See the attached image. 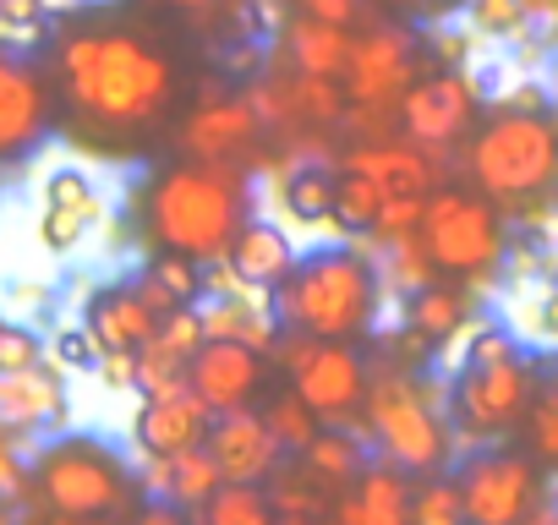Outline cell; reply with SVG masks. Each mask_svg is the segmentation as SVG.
Instances as JSON below:
<instances>
[{"mask_svg":"<svg viewBox=\"0 0 558 525\" xmlns=\"http://www.w3.org/2000/svg\"><path fill=\"white\" fill-rule=\"evenodd\" d=\"M416 77H422V34L405 23H378L351 45V66L340 88L362 110H395Z\"/></svg>","mask_w":558,"mask_h":525,"instance_id":"8fae6325","label":"cell"},{"mask_svg":"<svg viewBox=\"0 0 558 525\" xmlns=\"http://www.w3.org/2000/svg\"><path fill=\"white\" fill-rule=\"evenodd\" d=\"M384 274L362 246H313L296 257L291 280L274 291L279 334L307 340H362L378 323Z\"/></svg>","mask_w":558,"mask_h":525,"instance_id":"3957f363","label":"cell"},{"mask_svg":"<svg viewBox=\"0 0 558 525\" xmlns=\"http://www.w3.org/2000/svg\"><path fill=\"white\" fill-rule=\"evenodd\" d=\"M99 378L110 389H137V356L132 351H105L99 356Z\"/></svg>","mask_w":558,"mask_h":525,"instance_id":"bcb514c9","label":"cell"},{"mask_svg":"<svg viewBox=\"0 0 558 525\" xmlns=\"http://www.w3.org/2000/svg\"><path fill=\"white\" fill-rule=\"evenodd\" d=\"M126 525H192V509H181V503H170V498H143V503L126 514Z\"/></svg>","mask_w":558,"mask_h":525,"instance_id":"f6af8a7d","label":"cell"},{"mask_svg":"<svg viewBox=\"0 0 558 525\" xmlns=\"http://www.w3.org/2000/svg\"><path fill=\"white\" fill-rule=\"evenodd\" d=\"M553 94H558V56H553Z\"/></svg>","mask_w":558,"mask_h":525,"instance_id":"11a10c76","label":"cell"},{"mask_svg":"<svg viewBox=\"0 0 558 525\" xmlns=\"http://www.w3.org/2000/svg\"><path fill=\"white\" fill-rule=\"evenodd\" d=\"M263 492H268V503H274L279 520H329V514H335V498H340V487H329V481H324L318 471H307L302 460H296V465H279Z\"/></svg>","mask_w":558,"mask_h":525,"instance_id":"4316f807","label":"cell"},{"mask_svg":"<svg viewBox=\"0 0 558 525\" xmlns=\"http://www.w3.org/2000/svg\"><path fill=\"white\" fill-rule=\"evenodd\" d=\"M449 422L460 438L471 443H498L509 432L525 427L536 394H542V367L525 356V351H509V356H493V362H465L454 367L449 389Z\"/></svg>","mask_w":558,"mask_h":525,"instance_id":"ba28073f","label":"cell"},{"mask_svg":"<svg viewBox=\"0 0 558 525\" xmlns=\"http://www.w3.org/2000/svg\"><path fill=\"white\" fill-rule=\"evenodd\" d=\"M471 318H476L471 291H465L460 280H433V285L411 291V307H405V334H411V340L433 356L438 345L460 340Z\"/></svg>","mask_w":558,"mask_h":525,"instance_id":"7402d4cb","label":"cell"},{"mask_svg":"<svg viewBox=\"0 0 558 525\" xmlns=\"http://www.w3.org/2000/svg\"><path fill=\"white\" fill-rule=\"evenodd\" d=\"M88 224H94V219H83V213H72V208H45L39 241H45L50 252H72V246L88 235Z\"/></svg>","mask_w":558,"mask_h":525,"instance_id":"ee69618b","label":"cell"},{"mask_svg":"<svg viewBox=\"0 0 558 525\" xmlns=\"http://www.w3.org/2000/svg\"><path fill=\"white\" fill-rule=\"evenodd\" d=\"M378 213H384V186L345 164L335 175V213H329V224H340L345 235H373Z\"/></svg>","mask_w":558,"mask_h":525,"instance_id":"4dcf8cb0","label":"cell"},{"mask_svg":"<svg viewBox=\"0 0 558 525\" xmlns=\"http://www.w3.org/2000/svg\"><path fill=\"white\" fill-rule=\"evenodd\" d=\"M132 285L143 291V302H148L159 318H170L175 307H197V302L208 296L203 262H197V257H181V252H154L148 269H143Z\"/></svg>","mask_w":558,"mask_h":525,"instance_id":"d4e9b609","label":"cell"},{"mask_svg":"<svg viewBox=\"0 0 558 525\" xmlns=\"http://www.w3.org/2000/svg\"><path fill=\"white\" fill-rule=\"evenodd\" d=\"M186 383H192V394H197L214 416L246 411V405L263 394V383H268V351H252V345H241V340H208V345L186 362Z\"/></svg>","mask_w":558,"mask_h":525,"instance_id":"5bb4252c","label":"cell"},{"mask_svg":"<svg viewBox=\"0 0 558 525\" xmlns=\"http://www.w3.org/2000/svg\"><path fill=\"white\" fill-rule=\"evenodd\" d=\"M279 362H286L291 389L318 411L324 427H351V422H362L373 373H367L356 340H307V334H286V345H279Z\"/></svg>","mask_w":558,"mask_h":525,"instance_id":"9c48e42d","label":"cell"},{"mask_svg":"<svg viewBox=\"0 0 558 525\" xmlns=\"http://www.w3.org/2000/svg\"><path fill=\"white\" fill-rule=\"evenodd\" d=\"M208 427H214V411L186 389V394H170V400H143V411L132 416V438L143 454H186L197 443H208Z\"/></svg>","mask_w":558,"mask_h":525,"instance_id":"d6986e66","label":"cell"},{"mask_svg":"<svg viewBox=\"0 0 558 525\" xmlns=\"http://www.w3.org/2000/svg\"><path fill=\"white\" fill-rule=\"evenodd\" d=\"M411 492H416V476L373 454L367 471L335 498V520L340 525H411Z\"/></svg>","mask_w":558,"mask_h":525,"instance_id":"e0dca14e","label":"cell"},{"mask_svg":"<svg viewBox=\"0 0 558 525\" xmlns=\"http://www.w3.org/2000/svg\"><path fill=\"white\" fill-rule=\"evenodd\" d=\"M28 498L34 509H56V514L126 520L148 492L137 481V465L116 443H105L99 432H61L34 454Z\"/></svg>","mask_w":558,"mask_h":525,"instance_id":"277c9868","label":"cell"},{"mask_svg":"<svg viewBox=\"0 0 558 525\" xmlns=\"http://www.w3.org/2000/svg\"><path fill=\"white\" fill-rule=\"evenodd\" d=\"M28 525H110V520H83V514H56V509H39Z\"/></svg>","mask_w":558,"mask_h":525,"instance_id":"f907efd6","label":"cell"},{"mask_svg":"<svg viewBox=\"0 0 558 525\" xmlns=\"http://www.w3.org/2000/svg\"><path fill=\"white\" fill-rule=\"evenodd\" d=\"M203 329H208V340H241L252 351H274L279 345V318L268 307H252V291H241V296H208Z\"/></svg>","mask_w":558,"mask_h":525,"instance_id":"484cf974","label":"cell"},{"mask_svg":"<svg viewBox=\"0 0 558 525\" xmlns=\"http://www.w3.org/2000/svg\"><path fill=\"white\" fill-rule=\"evenodd\" d=\"M56 94L72 137L121 148L148 137L181 99L175 61L132 28H77L56 50Z\"/></svg>","mask_w":558,"mask_h":525,"instance_id":"6da1fadb","label":"cell"},{"mask_svg":"<svg viewBox=\"0 0 558 525\" xmlns=\"http://www.w3.org/2000/svg\"><path fill=\"white\" fill-rule=\"evenodd\" d=\"M137 219L154 252H181L197 262H225L235 230L252 219V192L235 164L181 159L143 181Z\"/></svg>","mask_w":558,"mask_h":525,"instance_id":"7a4b0ae2","label":"cell"},{"mask_svg":"<svg viewBox=\"0 0 558 525\" xmlns=\"http://www.w3.org/2000/svg\"><path fill=\"white\" fill-rule=\"evenodd\" d=\"M219 487H225V471H219V460H214L208 443H197V449H186V454H170V487H165L170 503L197 509V503H203L208 492H219Z\"/></svg>","mask_w":558,"mask_h":525,"instance_id":"d6a6232c","label":"cell"},{"mask_svg":"<svg viewBox=\"0 0 558 525\" xmlns=\"http://www.w3.org/2000/svg\"><path fill=\"white\" fill-rule=\"evenodd\" d=\"M279 208H286L296 224H329V213H335V175L324 164L279 170Z\"/></svg>","mask_w":558,"mask_h":525,"instance_id":"f546056e","label":"cell"},{"mask_svg":"<svg viewBox=\"0 0 558 525\" xmlns=\"http://www.w3.org/2000/svg\"><path fill=\"white\" fill-rule=\"evenodd\" d=\"M50 23V0H0V39L7 45H34Z\"/></svg>","mask_w":558,"mask_h":525,"instance_id":"ab89813d","label":"cell"},{"mask_svg":"<svg viewBox=\"0 0 558 525\" xmlns=\"http://www.w3.org/2000/svg\"><path fill=\"white\" fill-rule=\"evenodd\" d=\"M50 356H56V367L61 373H99V340L88 334V323H72V329H61L56 340H50Z\"/></svg>","mask_w":558,"mask_h":525,"instance_id":"b9f144b4","label":"cell"},{"mask_svg":"<svg viewBox=\"0 0 558 525\" xmlns=\"http://www.w3.org/2000/svg\"><path fill=\"white\" fill-rule=\"evenodd\" d=\"M45 362V340L23 323H7L0 329V373H28Z\"/></svg>","mask_w":558,"mask_h":525,"instance_id":"7bdbcfd3","label":"cell"},{"mask_svg":"<svg viewBox=\"0 0 558 525\" xmlns=\"http://www.w3.org/2000/svg\"><path fill=\"white\" fill-rule=\"evenodd\" d=\"M476 105H482V99H476L471 77L438 66V72H422V77L400 94L395 121H400L405 143H416L422 154H444V148H454V143L471 132Z\"/></svg>","mask_w":558,"mask_h":525,"instance_id":"7c38bea8","label":"cell"},{"mask_svg":"<svg viewBox=\"0 0 558 525\" xmlns=\"http://www.w3.org/2000/svg\"><path fill=\"white\" fill-rule=\"evenodd\" d=\"M257 137H263V121L246 105V94H214V99H197V110L186 115L181 154L203 164H235L257 148Z\"/></svg>","mask_w":558,"mask_h":525,"instance_id":"9a60e30c","label":"cell"},{"mask_svg":"<svg viewBox=\"0 0 558 525\" xmlns=\"http://www.w3.org/2000/svg\"><path fill=\"white\" fill-rule=\"evenodd\" d=\"M504 110H525V115H542L547 99H542V83H520V94L504 99Z\"/></svg>","mask_w":558,"mask_h":525,"instance_id":"681fc988","label":"cell"},{"mask_svg":"<svg viewBox=\"0 0 558 525\" xmlns=\"http://www.w3.org/2000/svg\"><path fill=\"white\" fill-rule=\"evenodd\" d=\"M471 525H531L547 498V476L525 449H476L460 471Z\"/></svg>","mask_w":558,"mask_h":525,"instance_id":"30bf717a","label":"cell"},{"mask_svg":"<svg viewBox=\"0 0 558 525\" xmlns=\"http://www.w3.org/2000/svg\"><path fill=\"white\" fill-rule=\"evenodd\" d=\"M148 345H159V351H170V356L192 362V356H197V351L208 345V329H203V307H175L170 318H159V334H154Z\"/></svg>","mask_w":558,"mask_h":525,"instance_id":"74e56055","label":"cell"},{"mask_svg":"<svg viewBox=\"0 0 558 525\" xmlns=\"http://www.w3.org/2000/svg\"><path fill=\"white\" fill-rule=\"evenodd\" d=\"M208 449L225 471V481H268L279 465H286V449H279V438L268 432L263 411H225L214 416L208 427Z\"/></svg>","mask_w":558,"mask_h":525,"instance_id":"2e32d148","label":"cell"},{"mask_svg":"<svg viewBox=\"0 0 558 525\" xmlns=\"http://www.w3.org/2000/svg\"><path fill=\"white\" fill-rule=\"evenodd\" d=\"M0 525H17V503H7V498H0Z\"/></svg>","mask_w":558,"mask_h":525,"instance_id":"db71d44e","label":"cell"},{"mask_svg":"<svg viewBox=\"0 0 558 525\" xmlns=\"http://www.w3.org/2000/svg\"><path fill=\"white\" fill-rule=\"evenodd\" d=\"M384 262H389V269H384V280H395L405 296L438 280L433 257H427V246H422V230H416V235H395V241H384Z\"/></svg>","mask_w":558,"mask_h":525,"instance_id":"e575fe53","label":"cell"},{"mask_svg":"<svg viewBox=\"0 0 558 525\" xmlns=\"http://www.w3.org/2000/svg\"><path fill=\"white\" fill-rule=\"evenodd\" d=\"M263 422H268V432L279 438V449L286 454H302L318 432H324V422H318V411L286 383L279 394H268V405H263Z\"/></svg>","mask_w":558,"mask_h":525,"instance_id":"1f68e13d","label":"cell"},{"mask_svg":"<svg viewBox=\"0 0 558 525\" xmlns=\"http://www.w3.org/2000/svg\"><path fill=\"white\" fill-rule=\"evenodd\" d=\"M83 323L99 340V351H132V356L159 334V313L143 302L137 285H105V291H94Z\"/></svg>","mask_w":558,"mask_h":525,"instance_id":"ffe728a7","label":"cell"},{"mask_svg":"<svg viewBox=\"0 0 558 525\" xmlns=\"http://www.w3.org/2000/svg\"><path fill=\"white\" fill-rule=\"evenodd\" d=\"M411 525H471V514H465V492H460V476H454V471L416 476V492H411Z\"/></svg>","mask_w":558,"mask_h":525,"instance_id":"836d02e7","label":"cell"},{"mask_svg":"<svg viewBox=\"0 0 558 525\" xmlns=\"http://www.w3.org/2000/svg\"><path fill=\"white\" fill-rule=\"evenodd\" d=\"M296 257L302 252H296L291 230L279 224V219H246L235 230L230 252H225V262H230V274L241 280V291H268V296L291 280Z\"/></svg>","mask_w":558,"mask_h":525,"instance_id":"ac0fdd59","label":"cell"},{"mask_svg":"<svg viewBox=\"0 0 558 525\" xmlns=\"http://www.w3.org/2000/svg\"><path fill=\"white\" fill-rule=\"evenodd\" d=\"M28 454H23V432L0 422V498L7 503H23L28 498Z\"/></svg>","mask_w":558,"mask_h":525,"instance_id":"60d3db41","label":"cell"},{"mask_svg":"<svg viewBox=\"0 0 558 525\" xmlns=\"http://www.w3.org/2000/svg\"><path fill=\"white\" fill-rule=\"evenodd\" d=\"M45 208H72V213H83V219H99V213H105V197H99V186H94L83 170H56V175L45 181Z\"/></svg>","mask_w":558,"mask_h":525,"instance_id":"8d00e7d4","label":"cell"},{"mask_svg":"<svg viewBox=\"0 0 558 525\" xmlns=\"http://www.w3.org/2000/svg\"><path fill=\"white\" fill-rule=\"evenodd\" d=\"M465 175L482 197L525 208L542 203L558 186V121L525 115V110H498L465 148Z\"/></svg>","mask_w":558,"mask_h":525,"instance_id":"5b68a950","label":"cell"},{"mask_svg":"<svg viewBox=\"0 0 558 525\" xmlns=\"http://www.w3.org/2000/svg\"><path fill=\"white\" fill-rule=\"evenodd\" d=\"M422 246L444 280L476 285L498 274L509 230L493 197H482L476 186H433L422 203Z\"/></svg>","mask_w":558,"mask_h":525,"instance_id":"52a82bcc","label":"cell"},{"mask_svg":"<svg viewBox=\"0 0 558 525\" xmlns=\"http://www.w3.org/2000/svg\"><path fill=\"white\" fill-rule=\"evenodd\" d=\"M351 45H356V34L345 23H324L313 12L286 23V56H291V66L302 77H345Z\"/></svg>","mask_w":558,"mask_h":525,"instance_id":"cb8c5ba5","label":"cell"},{"mask_svg":"<svg viewBox=\"0 0 558 525\" xmlns=\"http://www.w3.org/2000/svg\"><path fill=\"white\" fill-rule=\"evenodd\" d=\"M0 329H7V318H0Z\"/></svg>","mask_w":558,"mask_h":525,"instance_id":"9f6ffc18","label":"cell"},{"mask_svg":"<svg viewBox=\"0 0 558 525\" xmlns=\"http://www.w3.org/2000/svg\"><path fill=\"white\" fill-rule=\"evenodd\" d=\"M0 422L17 432L61 427L66 422V383L56 367H28V373H0Z\"/></svg>","mask_w":558,"mask_h":525,"instance_id":"44dd1931","label":"cell"},{"mask_svg":"<svg viewBox=\"0 0 558 525\" xmlns=\"http://www.w3.org/2000/svg\"><path fill=\"white\" fill-rule=\"evenodd\" d=\"M356 7H362V0H302V12H313V17H324V23H345V28H351Z\"/></svg>","mask_w":558,"mask_h":525,"instance_id":"c3c4849f","label":"cell"},{"mask_svg":"<svg viewBox=\"0 0 558 525\" xmlns=\"http://www.w3.org/2000/svg\"><path fill=\"white\" fill-rule=\"evenodd\" d=\"M362 427L367 438L378 443L384 460L405 465L411 476H433V471H449V454H454V422L444 405L427 400V383L389 367L367 383V405H362Z\"/></svg>","mask_w":558,"mask_h":525,"instance_id":"8992f818","label":"cell"},{"mask_svg":"<svg viewBox=\"0 0 558 525\" xmlns=\"http://www.w3.org/2000/svg\"><path fill=\"white\" fill-rule=\"evenodd\" d=\"M531 334L547 340V345H558V285H547V291L536 296V307H531Z\"/></svg>","mask_w":558,"mask_h":525,"instance_id":"7dc6e473","label":"cell"},{"mask_svg":"<svg viewBox=\"0 0 558 525\" xmlns=\"http://www.w3.org/2000/svg\"><path fill=\"white\" fill-rule=\"evenodd\" d=\"M192 525H279L263 481H225L192 509Z\"/></svg>","mask_w":558,"mask_h":525,"instance_id":"f1b7e54d","label":"cell"},{"mask_svg":"<svg viewBox=\"0 0 558 525\" xmlns=\"http://www.w3.org/2000/svg\"><path fill=\"white\" fill-rule=\"evenodd\" d=\"M405 7H416V12H444V7H454V0H405Z\"/></svg>","mask_w":558,"mask_h":525,"instance_id":"f5cc1de1","label":"cell"},{"mask_svg":"<svg viewBox=\"0 0 558 525\" xmlns=\"http://www.w3.org/2000/svg\"><path fill=\"white\" fill-rule=\"evenodd\" d=\"M465 17H471V28L487 34V39H514V34L531 23L525 0H465Z\"/></svg>","mask_w":558,"mask_h":525,"instance_id":"f35d334b","label":"cell"},{"mask_svg":"<svg viewBox=\"0 0 558 525\" xmlns=\"http://www.w3.org/2000/svg\"><path fill=\"white\" fill-rule=\"evenodd\" d=\"M170 7H181V12H208V7H225V0H170Z\"/></svg>","mask_w":558,"mask_h":525,"instance_id":"816d5d0a","label":"cell"},{"mask_svg":"<svg viewBox=\"0 0 558 525\" xmlns=\"http://www.w3.org/2000/svg\"><path fill=\"white\" fill-rule=\"evenodd\" d=\"M296 460H302L307 471H318L329 487H340V492H345V487L367 471V460H373V454H367V443H362L351 427H324V432L296 454Z\"/></svg>","mask_w":558,"mask_h":525,"instance_id":"83f0119b","label":"cell"},{"mask_svg":"<svg viewBox=\"0 0 558 525\" xmlns=\"http://www.w3.org/2000/svg\"><path fill=\"white\" fill-rule=\"evenodd\" d=\"M50 115H56L50 77L28 56L0 50V164L34 154L50 132Z\"/></svg>","mask_w":558,"mask_h":525,"instance_id":"4fadbf2b","label":"cell"},{"mask_svg":"<svg viewBox=\"0 0 558 525\" xmlns=\"http://www.w3.org/2000/svg\"><path fill=\"white\" fill-rule=\"evenodd\" d=\"M345 164L362 170V175H373V181L384 186V203H389V197H427V192L438 186L433 159H427L416 143H367V148H351Z\"/></svg>","mask_w":558,"mask_h":525,"instance_id":"603a6c76","label":"cell"},{"mask_svg":"<svg viewBox=\"0 0 558 525\" xmlns=\"http://www.w3.org/2000/svg\"><path fill=\"white\" fill-rule=\"evenodd\" d=\"M525 443H531L536 465L558 471V389L553 383H542V394H536V405L525 416Z\"/></svg>","mask_w":558,"mask_h":525,"instance_id":"d590c367","label":"cell"}]
</instances>
